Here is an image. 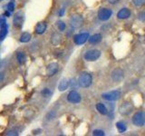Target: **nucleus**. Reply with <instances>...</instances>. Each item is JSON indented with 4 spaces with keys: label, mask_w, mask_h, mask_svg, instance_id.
<instances>
[{
    "label": "nucleus",
    "mask_w": 145,
    "mask_h": 136,
    "mask_svg": "<svg viewBox=\"0 0 145 136\" xmlns=\"http://www.w3.org/2000/svg\"><path fill=\"white\" fill-rule=\"evenodd\" d=\"M93 83V77L89 73H83L78 79V84L83 88H88Z\"/></svg>",
    "instance_id": "obj_1"
},
{
    "label": "nucleus",
    "mask_w": 145,
    "mask_h": 136,
    "mask_svg": "<svg viewBox=\"0 0 145 136\" xmlns=\"http://www.w3.org/2000/svg\"><path fill=\"white\" fill-rule=\"evenodd\" d=\"M101 51L98 49H90L84 54V59L88 62H94L101 56Z\"/></svg>",
    "instance_id": "obj_2"
},
{
    "label": "nucleus",
    "mask_w": 145,
    "mask_h": 136,
    "mask_svg": "<svg viewBox=\"0 0 145 136\" xmlns=\"http://www.w3.org/2000/svg\"><path fill=\"white\" fill-rule=\"evenodd\" d=\"M121 95V91L114 90V91H111V92H107V93L103 94L102 97L108 102H113V101H117V100H119Z\"/></svg>",
    "instance_id": "obj_3"
},
{
    "label": "nucleus",
    "mask_w": 145,
    "mask_h": 136,
    "mask_svg": "<svg viewBox=\"0 0 145 136\" xmlns=\"http://www.w3.org/2000/svg\"><path fill=\"white\" fill-rule=\"evenodd\" d=\"M133 124L137 127H142L145 124V112H137L133 116Z\"/></svg>",
    "instance_id": "obj_4"
},
{
    "label": "nucleus",
    "mask_w": 145,
    "mask_h": 136,
    "mask_svg": "<svg viewBox=\"0 0 145 136\" xmlns=\"http://www.w3.org/2000/svg\"><path fill=\"white\" fill-rule=\"evenodd\" d=\"M70 24L72 28H79L84 24V18L80 15H74L70 19Z\"/></svg>",
    "instance_id": "obj_5"
},
{
    "label": "nucleus",
    "mask_w": 145,
    "mask_h": 136,
    "mask_svg": "<svg viewBox=\"0 0 145 136\" xmlns=\"http://www.w3.org/2000/svg\"><path fill=\"white\" fill-rule=\"evenodd\" d=\"M112 15V11L109 8H101L98 11V18L101 21H107L111 18Z\"/></svg>",
    "instance_id": "obj_6"
},
{
    "label": "nucleus",
    "mask_w": 145,
    "mask_h": 136,
    "mask_svg": "<svg viewBox=\"0 0 145 136\" xmlns=\"http://www.w3.org/2000/svg\"><path fill=\"white\" fill-rule=\"evenodd\" d=\"M25 20V15L22 11H18L17 13L15 14V16H14V20H13V24L14 26L16 27V28H20L23 26V23Z\"/></svg>",
    "instance_id": "obj_7"
},
{
    "label": "nucleus",
    "mask_w": 145,
    "mask_h": 136,
    "mask_svg": "<svg viewBox=\"0 0 145 136\" xmlns=\"http://www.w3.org/2000/svg\"><path fill=\"white\" fill-rule=\"evenodd\" d=\"M111 76H112V79L113 82H115V83H119V82H121L122 79H123L124 72L121 68L118 67V68H115V69L112 72Z\"/></svg>",
    "instance_id": "obj_8"
},
{
    "label": "nucleus",
    "mask_w": 145,
    "mask_h": 136,
    "mask_svg": "<svg viewBox=\"0 0 145 136\" xmlns=\"http://www.w3.org/2000/svg\"><path fill=\"white\" fill-rule=\"evenodd\" d=\"M89 34L88 33H80L74 36V42L77 45L84 44L85 42H87L89 39Z\"/></svg>",
    "instance_id": "obj_9"
},
{
    "label": "nucleus",
    "mask_w": 145,
    "mask_h": 136,
    "mask_svg": "<svg viewBox=\"0 0 145 136\" xmlns=\"http://www.w3.org/2000/svg\"><path fill=\"white\" fill-rule=\"evenodd\" d=\"M133 110V105L130 102H124L119 108V112L121 115H128Z\"/></svg>",
    "instance_id": "obj_10"
},
{
    "label": "nucleus",
    "mask_w": 145,
    "mask_h": 136,
    "mask_svg": "<svg viewBox=\"0 0 145 136\" xmlns=\"http://www.w3.org/2000/svg\"><path fill=\"white\" fill-rule=\"evenodd\" d=\"M67 100H68V102H70L72 103H79L82 100V97H81V95L78 92L72 90L69 94H68Z\"/></svg>",
    "instance_id": "obj_11"
},
{
    "label": "nucleus",
    "mask_w": 145,
    "mask_h": 136,
    "mask_svg": "<svg viewBox=\"0 0 145 136\" xmlns=\"http://www.w3.org/2000/svg\"><path fill=\"white\" fill-rule=\"evenodd\" d=\"M131 16V10L127 7L121 8V10L117 13V18H119L121 20H124L129 18Z\"/></svg>",
    "instance_id": "obj_12"
},
{
    "label": "nucleus",
    "mask_w": 145,
    "mask_h": 136,
    "mask_svg": "<svg viewBox=\"0 0 145 136\" xmlns=\"http://www.w3.org/2000/svg\"><path fill=\"white\" fill-rule=\"evenodd\" d=\"M58 69H59V65H58L57 63H51L47 66L46 74H47L48 76H53L58 72Z\"/></svg>",
    "instance_id": "obj_13"
},
{
    "label": "nucleus",
    "mask_w": 145,
    "mask_h": 136,
    "mask_svg": "<svg viewBox=\"0 0 145 136\" xmlns=\"http://www.w3.org/2000/svg\"><path fill=\"white\" fill-rule=\"evenodd\" d=\"M46 28H47L46 23H45V22H40V23H38L37 25H36L35 31V33L37 35H43L44 32L46 31Z\"/></svg>",
    "instance_id": "obj_14"
},
{
    "label": "nucleus",
    "mask_w": 145,
    "mask_h": 136,
    "mask_svg": "<svg viewBox=\"0 0 145 136\" xmlns=\"http://www.w3.org/2000/svg\"><path fill=\"white\" fill-rule=\"evenodd\" d=\"M102 38H103V36L101 34H94L92 36H90L88 41H89V43L90 44H98L100 43L102 41Z\"/></svg>",
    "instance_id": "obj_15"
},
{
    "label": "nucleus",
    "mask_w": 145,
    "mask_h": 136,
    "mask_svg": "<svg viewBox=\"0 0 145 136\" xmlns=\"http://www.w3.org/2000/svg\"><path fill=\"white\" fill-rule=\"evenodd\" d=\"M70 85V82L68 81L67 79H63L61 80V82L59 83V85H58V90L60 91V92H63V91H65L68 86Z\"/></svg>",
    "instance_id": "obj_16"
},
{
    "label": "nucleus",
    "mask_w": 145,
    "mask_h": 136,
    "mask_svg": "<svg viewBox=\"0 0 145 136\" xmlns=\"http://www.w3.org/2000/svg\"><path fill=\"white\" fill-rule=\"evenodd\" d=\"M8 34V27L7 25H5L0 28V42L5 40V38L7 37V35Z\"/></svg>",
    "instance_id": "obj_17"
},
{
    "label": "nucleus",
    "mask_w": 145,
    "mask_h": 136,
    "mask_svg": "<svg viewBox=\"0 0 145 136\" xmlns=\"http://www.w3.org/2000/svg\"><path fill=\"white\" fill-rule=\"evenodd\" d=\"M96 109H97V111L100 113H101V114H103V115L108 114V110H107L106 106L104 105L103 103H99L96 104Z\"/></svg>",
    "instance_id": "obj_18"
},
{
    "label": "nucleus",
    "mask_w": 145,
    "mask_h": 136,
    "mask_svg": "<svg viewBox=\"0 0 145 136\" xmlns=\"http://www.w3.org/2000/svg\"><path fill=\"white\" fill-rule=\"evenodd\" d=\"M31 34H29L28 32H25V33H22V35H20L19 41L21 43H28L31 40Z\"/></svg>",
    "instance_id": "obj_19"
},
{
    "label": "nucleus",
    "mask_w": 145,
    "mask_h": 136,
    "mask_svg": "<svg viewBox=\"0 0 145 136\" xmlns=\"http://www.w3.org/2000/svg\"><path fill=\"white\" fill-rule=\"evenodd\" d=\"M16 59L20 65H24L26 61V56L24 52H18L16 54Z\"/></svg>",
    "instance_id": "obj_20"
},
{
    "label": "nucleus",
    "mask_w": 145,
    "mask_h": 136,
    "mask_svg": "<svg viewBox=\"0 0 145 136\" xmlns=\"http://www.w3.org/2000/svg\"><path fill=\"white\" fill-rule=\"evenodd\" d=\"M116 128L120 133H122L127 130V126L123 122H116Z\"/></svg>",
    "instance_id": "obj_21"
},
{
    "label": "nucleus",
    "mask_w": 145,
    "mask_h": 136,
    "mask_svg": "<svg viewBox=\"0 0 145 136\" xmlns=\"http://www.w3.org/2000/svg\"><path fill=\"white\" fill-rule=\"evenodd\" d=\"M15 7H16V1L15 0H11L10 2L7 4V10L8 12H13L15 10Z\"/></svg>",
    "instance_id": "obj_22"
},
{
    "label": "nucleus",
    "mask_w": 145,
    "mask_h": 136,
    "mask_svg": "<svg viewBox=\"0 0 145 136\" xmlns=\"http://www.w3.org/2000/svg\"><path fill=\"white\" fill-rule=\"evenodd\" d=\"M133 2L134 4V6L138 7H142L145 5V0H133Z\"/></svg>",
    "instance_id": "obj_23"
},
{
    "label": "nucleus",
    "mask_w": 145,
    "mask_h": 136,
    "mask_svg": "<svg viewBox=\"0 0 145 136\" xmlns=\"http://www.w3.org/2000/svg\"><path fill=\"white\" fill-rule=\"evenodd\" d=\"M62 38V36L60 35H58V34H54V35L52 36V42H53V44L56 42V40H57V42H58V44L61 42V39Z\"/></svg>",
    "instance_id": "obj_24"
},
{
    "label": "nucleus",
    "mask_w": 145,
    "mask_h": 136,
    "mask_svg": "<svg viewBox=\"0 0 145 136\" xmlns=\"http://www.w3.org/2000/svg\"><path fill=\"white\" fill-rule=\"evenodd\" d=\"M104 134V131L103 130H94L93 131V135H96V136H103Z\"/></svg>",
    "instance_id": "obj_25"
},
{
    "label": "nucleus",
    "mask_w": 145,
    "mask_h": 136,
    "mask_svg": "<svg viewBox=\"0 0 145 136\" xmlns=\"http://www.w3.org/2000/svg\"><path fill=\"white\" fill-rule=\"evenodd\" d=\"M57 24H58V28H59V30H60V31H63V30L65 29L66 25L63 21H59Z\"/></svg>",
    "instance_id": "obj_26"
},
{
    "label": "nucleus",
    "mask_w": 145,
    "mask_h": 136,
    "mask_svg": "<svg viewBox=\"0 0 145 136\" xmlns=\"http://www.w3.org/2000/svg\"><path fill=\"white\" fill-rule=\"evenodd\" d=\"M5 25H7V19H6V16H0V28L2 26H4Z\"/></svg>",
    "instance_id": "obj_27"
},
{
    "label": "nucleus",
    "mask_w": 145,
    "mask_h": 136,
    "mask_svg": "<svg viewBox=\"0 0 145 136\" xmlns=\"http://www.w3.org/2000/svg\"><path fill=\"white\" fill-rule=\"evenodd\" d=\"M139 19L140 21H145V11H142V12H140L139 13Z\"/></svg>",
    "instance_id": "obj_28"
},
{
    "label": "nucleus",
    "mask_w": 145,
    "mask_h": 136,
    "mask_svg": "<svg viewBox=\"0 0 145 136\" xmlns=\"http://www.w3.org/2000/svg\"><path fill=\"white\" fill-rule=\"evenodd\" d=\"M42 94L44 95V96H49L50 94H51V92H50V90L45 88L42 91Z\"/></svg>",
    "instance_id": "obj_29"
},
{
    "label": "nucleus",
    "mask_w": 145,
    "mask_h": 136,
    "mask_svg": "<svg viewBox=\"0 0 145 136\" xmlns=\"http://www.w3.org/2000/svg\"><path fill=\"white\" fill-rule=\"evenodd\" d=\"M119 1H120V0H107V2H108V3H110V4H112V5H114V4L118 3Z\"/></svg>",
    "instance_id": "obj_30"
},
{
    "label": "nucleus",
    "mask_w": 145,
    "mask_h": 136,
    "mask_svg": "<svg viewBox=\"0 0 145 136\" xmlns=\"http://www.w3.org/2000/svg\"><path fill=\"white\" fill-rule=\"evenodd\" d=\"M4 73H0V84H2V82L4 81Z\"/></svg>",
    "instance_id": "obj_31"
},
{
    "label": "nucleus",
    "mask_w": 145,
    "mask_h": 136,
    "mask_svg": "<svg viewBox=\"0 0 145 136\" xmlns=\"http://www.w3.org/2000/svg\"><path fill=\"white\" fill-rule=\"evenodd\" d=\"M7 135H18V133H16V131H10L9 133H7Z\"/></svg>",
    "instance_id": "obj_32"
},
{
    "label": "nucleus",
    "mask_w": 145,
    "mask_h": 136,
    "mask_svg": "<svg viewBox=\"0 0 145 136\" xmlns=\"http://www.w3.org/2000/svg\"><path fill=\"white\" fill-rule=\"evenodd\" d=\"M63 13H65V9H63V8H62V9H61V11L59 12V16H63Z\"/></svg>",
    "instance_id": "obj_33"
},
{
    "label": "nucleus",
    "mask_w": 145,
    "mask_h": 136,
    "mask_svg": "<svg viewBox=\"0 0 145 136\" xmlns=\"http://www.w3.org/2000/svg\"><path fill=\"white\" fill-rule=\"evenodd\" d=\"M1 1H2V0H0V2H1Z\"/></svg>",
    "instance_id": "obj_34"
}]
</instances>
